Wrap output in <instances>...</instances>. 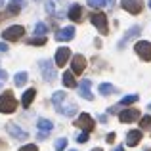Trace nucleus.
<instances>
[{"label":"nucleus","mask_w":151,"mask_h":151,"mask_svg":"<svg viewBox=\"0 0 151 151\" xmlns=\"http://www.w3.org/2000/svg\"><path fill=\"white\" fill-rule=\"evenodd\" d=\"M113 151H124V147H122V145H119V147H115Z\"/></svg>","instance_id":"c9c22d12"},{"label":"nucleus","mask_w":151,"mask_h":151,"mask_svg":"<svg viewBox=\"0 0 151 151\" xmlns=\"http://www.w3.org/2000/svg\"><path fill=\"white\" fill-rule=\"evenodd\" d=\"M100 94L101 96H109V94H113L115 92V86L113 84H107V82H103V84H100Z\"/></svg>","instance_id":"4be33fe9"},{"label":"nucleus","mask_w":151,"mask_h":151,"mask_svg":"<svg viewBox=\"0 0 151 151\" xmlns=\"http://www.w3.org/2000/svg\"><path fill=\"white\" fill-rule=\"evenodd\" d=\"M134 101H138V96L136 94H130V96H124L121 100V105H130V103H134Z\"/></svg>","instance_id":"a878e982"},{"label":"nucleus","mask_w":151,"mask_h":151,"mask_svg":"<svg viewBox=\"0 0 151 151\" xmlns=\"http://www.w3.org/2000/svg\"><path fill=\"white\" fill-rule=\"evenodd\" d=\"M140 119V111L138 109H122L119 113V121L121 122H134Z\"/></svg>","instance_id":"6e6552de"},{"label":"nucleus","mask_w":151,"mask_h":151,"mask_svg":"<svg viewBox=\"0 0 151 151\" xmlns=\"http://www.w3.org/2000/svg\"><path fill=\"white\" fill-rule=\"evenodd\" d=\"M71 151H77V149H71Z\"/></svg>","instance_id":"ea45409f"},{"label":"nucleus","mask_w":151,"mask_h":151,"mask_svg":"<svg viewBox=\"0 0 151 151\" xmlns=\"http://www.w3.org/2000/svg\"><path fill=\"white\" fill-rule=\"evenodd\" d=\"M58 109V113H61V115H65V117H73L75 113H77V105L75 103H69V105H59V107H55Z\"/></svg>","instance_id":"2eb2a0df"},{"label":"nucleus","mask_w":151,"mask_h":151,"mask_svg":"<svg viewBox=\"0 0 151 151\" xmlns=\"http://www.w3.org/2000/svg\"><path fill=\"white\" fill-rule=\"evenodd\" d=\"M77 142L78 144H84V142H88V132H81L77 136Z\"/></svg>","instance_id":"c756f323"},{"label":"nucleus","mask_w":151,"mask_h":151,"mask_svg":"<svg viewBox=\"0 0 151 151\" xmlns=\"http://www.w3.org/2000/svg\"><path fill=\"white\" fill-rule=\"evenodd\" d=\"M138 35H140V27H132V29H130L128 33L124 35V38H122V40L119 42V48H124V46H126V42H128V40H132L134 37H138Z\"/></svg>","instance_id":"a211bd4d"},{"label":"nucleus","mask_w":151,"mask_h":151,"mask_svg":"<svg viewBox=\"0 0 151 151\" xmlns=\"http://www.w3.org/2000/svg\"><path fill=\"white\" fill-rule=\"evenodd\" d=\"M6 50H8V46H6V44L2 42V44H0V52H6Z\"/></svg>","instance_id":"f704fd0d"},{"label":"nucleus","mask_w":151,"mask_h":151,"mask_svg":"<svg viewBox=\"0 0 151 151\" xmlns=\"http://www.w3.org/2000/svg\"><path fill=\"white\" fill-rule=\"evenodd\" d=\"M90 84H92V82H90L88 78H84V81L78 84V94H81V98H84V100L92 101L94 96H92V92H90Z\"/></svg>","instance_id":"f8f14e48"},{"label":"nucleus","mask_w":151,"mask_h":151,"mask_svg":"<svg viewBox=\"0 0 151 151\" xmlns=\"http://www.w3.org/2000/svg\"><path fill=\"white\" fill-rule=\"evenodd\" d=\"M37 126H38V130H40V134H48V132H52V128H54V122L52 121H48V119H40V121L37 122Z\"/></svg>","instance_id":"f3484780"},{"label":"nucleus","mask_w":151,"mask_h":151,"mask_svg":"<svg viewBox=\"0 0 151 151\" xmlns=\"http://www.w3.org/2000/svg\"><path fill=\"white\" fill-rule=\"evenodd\" d=\"M73 37H75V27H63V29H59L55 33V40H59V42H67Z\"/></svg>","instance_id":"9d476101"},{"label":"nucleus","mask_w":151,"mask_h":151,"mask_svg":"<svg viewBox=\"0 0 151 151\" xmlns=\"http://www.w3.org/2000/svg\"><path fill=\"white\" fill-rule=\"evenodd\" d=\"M25 35V29L21 25H14V27H8L6 31L2 33V38L4 40H19V38Z\"/></svg>","instance_id":"20e7f679"},{"label":"nucleus","mask_w":151,"mask_h":151,"mask_svg":"<svg viewBox=\"0 0 151 151\" xmlns=\"http://www.w3.org/2000/svg\"><path fill=\"white\" fill-rule=\"evenodd\" d=\"M0 6H2V2H0Z\"/></svg>","instance_id":"37998d69"},{"label":"nucleus","mask_w":151,"mask_h":151,"mask_svg":"<svg viewBox=\"0 0 151 151\" xmlns=\"http://www.w3.org/2000/svg\"><path fill=\"white\" fill-rule=\"evenodd\" d=\"M90 21H92V25L96 27V29L100 31L101 35H107V33H109V25H107V15H105V14L96 12V14L90 15Z\"/></svg>","instance_id":"f03ea898"},{"label":"nucleus","mask_w":151,"mask_h":151,"mask_svg":"<svg viewBox=\"0 0 151 151\" xmlns=\"http://www.w3.org/2000/svg\"><path fill=\"white\" fill-rule=\"evenodd\" d=\"M149 8H151V0H149Z\"/></svg>","instance_id":"58836bf2"},{"label":"nucleus","mask_w":151,"mask_h":151,"mask_svg":"<svg viewBox=\"0 0 151 151\" xmlns=\"http://www.w3.org/2000/svg\"><path fill=\"white\" fill-rule=\"evenodd\" d=\"M12 2H15V4H19V2H21V0H12Z\"/></svg>","instance_id":"e433bc0d"},{"label":"nucleus","mask_w":151,"mask_h":151,"mask_svg":"<svg viewBox=\"0 0 151 151\" xmlns=\"http://www.w3.org/2000/svg\"><path fill=\"white\" fill-rule=\"evenodd\" d=\"M142 140V132L140 130H130L128 134H126V144L130 145V147H134V145H138Z\"/></svg>","instance_id":"4468645a"},{"label":"nucleus","mask_w":151,"mask_h":151,"mask_svg":"<svg viewBox=\"0 0 151 151\" xmlns=\"http://www.w3.org/2000/svg\"><path fill=\"white\" fill-rule=\"evenodd\" d=\"M46 10H48L50 14H52V12H54V4H52L50 0H48V2H46Z\"/></svg>","instance_id":"473e14b6"},{"label":"nucleus","mask_w":151,"mask_h":151,"mask_svg":"<svg viewBox=\"0 0 151 151\" xmlns=\"http://www.w3.org/2000/svg\"><path fill=\"white\" fill-rule=\"evenodd\" d=\"M145 151H151V149H145Z\"/></svg>","instance_id":"79ce46f5"},{"label":"nucleus","mask_w":151,"mask_h":151,"mask_svg":"<svg viewBox=\"0 0 151 151\" xmlns=\"http://www.w3.org/2000/svg\"><path fill=\"white\" fill-rule=\"evenodd\" d=\"M19 151H38V147H37L35 144H27V145H23Z\"/></svg>","instance_id":"7c9ffc66"},{"label":"nucleus","mask_w":151,"mask_h":151,"mask_svg":"<svg viewBox=\"0 0 151 151\" xmlns=\"http://www.w3.org/2000/svg\"><path fill=\"white\" fill-rule=\"evenodd\" d=\"M40 71H42V75H44V78L48 82H52L55 78V71H54V67H52V61H48V59H42L40 61Z\"/></svg>","instance_id":"1a4fd4ad"},{"label":"nucleus","mask_w":151,"mask_h":151,"mask_svg":"<svg viewBox=\"0 0 151 151\" xmlns=\"http://www.w3.org/2000/svg\"><path fill=\"white\" fill-rule=\"evenodd\" d=\"M92 151H103V149H100V147H96V149H92Z\"/></svg>","instance_id":"4c0bfd02"},{"label":"nucleus","mask_w":151,"mask_h":151,"mask_svg":"<svg viewBox=\"0 0 151 151\" xmlns=\"http://www.w3.org/2000/svg\"><path fill=\"white\" fill-rule=\"evenodd\" d=\"M84 69H86V59H84V55L77 54L73 58V61H71V71H73V75H81Z\"/></svg>","instance_id":"0eeeda50"},{"label":"nucleus","mask_w":151,"mask_h":151,"mask_svg":"<svg viewBox=\"0 0 151 151\" xmlns=\"http://www.w3.org/2000/svg\"><path fill=\"white\" fill-rule=\"evenodd\" d=\"M149 109H151V103H149Z\"/></svg>","instance_id":"a19ab883"},{"label":"nucleus","mask_w":151,"mask_h":151,"mask_svg":"<svg viewBox=\"0 0 151 151\" xmlns=\"http://www.w3.org/2000/svg\"><path fill=\"white\" fill-rule=\"evenodd\" d=\"M35 96H37V90H35V88H29V90H27V92L23 94V98H21V103H23V107H29L31 103H33Z\"/></svg>","instance_id":"6ab92c4d"},{"label":"nucleus","mask_w":151,"mask_h":151,"mask_svg":"<svg viewBox=\"0 0 151 151\" xmlns=\"http://www.w3.org/2000/svg\"><path fill=\"white\" fill-rule=\"evenodd\" d=\"M55 149H58V151H61V149H65L67 147V140H65V138H59V140H55Z\"/></svg>","instance_id":"c85d7f7f"},{"label":"nucleus","mask_w":151,"mask_h":151,"mask_svg":"<svg viewBox=\"0 0 151 151\" xmlns=\"http://www.w3.org/2000/svg\"><path fill=\"white\" fill-rule=\"evenodd\" d=\"M14 82H15V86H23L27 82V73L25 71H21V73H17L14 77Z\"/></svg>","instance_id":"b1692460"},{"label":"nucleus","mask_w":151,"mask_h":151,"mask_svg":"<svg viewBox=\"0 0 151 151\" xmlns=\"http://www.w3.org/2000/svg\"><path fill=\"white\" fill-rule=\"evenodd\" d=\"M6 78H8V73H6V71H2V69H0V86H2L4 82H6Z\"/></svg>","instance_id":"2f4dec72"},{"label":"nucleus","mask_w":151,"mask_h":151,"mask_svg":"<svg viewBox=\"0 0 151 151\" xmlns=\"http://www.w3.org/2000/svg\"><path fill=\"white\" fill-rule=\"evenodd\" d=\"M29 44H31V46H42V44H46V37H38V38H31V40H29Z\"/></svg>","instance_id":"cd10ccee"},{"label":"nucleus","mask_w":151,"mask_h":151,"mask_svg":"<svg viewBox=\"0 0 151 151\" xmlns=\"http://www.w3.org/2000/svg\"><path fill=\"white\" fill-rule=\"evenodd\" d=\"M35 33H37L38 37H42V35L48 33V27H46L44 23H37V25H35Z\"/></svg>","instance_id":"393cba45"},{"label":"nucleus","mask_w":151,"mask_h":151,"mask_svg":"<svg viewBox=\"0 0 151 151\" xmlns=\"http://www.w3.org/2000/svg\"><path fill=\"white\" fill-rule=\"evenodd\" d=\"M69 58H71V50L69 48H65V46H63V48H59L58 52H55V65H58V67H63Z\"/></svg>","instance_id":"9b49d317"},{"label":"nucleus","mask_w":151,"mask_h":151,"mask_svg":"<svg viewBox=\"0 0 151 151\" xmlns=\"http://www.w3.org/2000/svg\"><path fill=\"white\" fill-rule=\"evenodd\" d=\"M140 126H142L144 130L151 128V117H149V115H145V117H142V121H140Z\"/></svg>","instance_id":"bb28decb"},{"label":"nucleus","mask_w":151,"mask_h":151,"mask_svg":"<svg viewBox=\"0 0 151 151\" xmlns=\"http://www.w3.org/2000/svg\"><path fill=\"white\" fill-rule=\"evenodd\" d=\"M15 107H17V101H15L14 94L12 92L0 94V113H14Z\"/></svg>","instance_id":"f257e3e1"},{"label":"nucleus","mask_w":151,"mask_h":151,"mask_svg":"<svg viewBox=\"0 0 151 151\" xmlns=\"http://www.w3.org/2000/svg\"><path fill=\"white\" fill-rule=\"evenodd\" d=\"M63 84H65L67 88H75V86H77V81H75V77H73V71H65V73H63Z\"/></svg>","instance_id":"aec40b11"},{"label":"nucleus","mask_w":151,"mask_h":151,"mask_svg":"<svg viewBox=\"0 0 151 151\" xmlns=\"http://www.w3.org/2000/svg\"><path fill=\"white\" fill-rule=\"evenodd\" d=\"M113 6V0H88V6L90 8H103V6Z\"/></svg>","instance_id":"412c9836"},{"label":"nucleus","mask_w":151,"mask_h":151,"mask_svg":"<svg viewBox=\"0 0 151 151\" xmlns=\"http://www.w3.org/2000/svg\"><path fill=\"white\" fill-rule=\"evenodd\" d=\"M134 50H136V54L140 55L144 61H151V42H147V40H140V42H136Z\"/></svg>","instance_id":"7ed1b4c3"},{"label":"nucleus","mask_w":151,"mask_h":151,"mask_svg":"<svg viewBox=\"0 0 151 151\" xmlns=\"http://www.w3.org/2000/svg\"><path fill=\"white\" fill-rule=\"evenodd\" d=\"M75 124H77L78 128H82L84 132H92V130H94V119L90 117L88 113H81L78 119L75 121Z\"/></svg>","instance_id":"39448f33"},{"label":"nucleus","mask_w":151,"mask_h":151,"mask_svg":"<svg viewBox=\"0 0 151 151\" xmlns=\"http://www.w3.org/2000/svg\"><path fill=\"white\" fill-rule=\"evenodd\" d=\"M121 6L124 8L126 12H130V14H140L142 8H144V4H142V0H121Z\"/></svg>","instance_id":"423d86ee"},{"label":"nucleus","mask_w":151,"mask_h":151,"mask_svg":"<svg viewBox=\"0 0 151 151\" xmlns=\"http://www.w3.org/2000/svg\"><path fill=\"white\" fill-rule=\"evenodd\" d=\"M107 142H109V144H111V142H115V134H109V136H107Z\"/></svg>","instance_id":"72a5a7b5"},{"label":"nucleus","mask_w":151,"mask_h":151,"mask_svg":"<svg viewBox=\"0 0 151 151\" xmlns=\"http://www.w3.org/2000/svg\"><path fill=\"white\" fill-rule=\"evenodd\" d=\"M65 98H67V96H65V92H55L54 96H52V103L58 107V105H61V103L65 101Z\"/></svg>","instance_id":"5701e85b"},{"label":"nucleus","mask_w":151,"mask_h":151,"mask_svg":"<svg viewBox=\"0 0 151 151\" xmlns=\"http://www.w3.org/2000/svg\"><path fill=\"white\" fill-rule=\"evenodd\" d=\"M6 130H8V132H10L14 138H17V140H27V132H25V130H21L17 124H14V122H8Z\"/></svg>","instance_id":"ddd939ff"},{"label":"nucleus","mask_w":151,"mask_h":151,"mask_svg":"<svg viewBox=\"0 0 151 151\" xmlns=\"http://www.w3.org/2000/svg\"><path fill=\"white\" fill-rule=\"evenodd\" d=\"M69 19L71 21H81V17H82V8L78 6V4H73V6L69 8Z\"/></svg>","instance_id":"dca6fc26"}]
</instances>
